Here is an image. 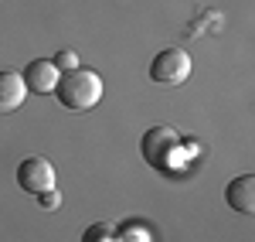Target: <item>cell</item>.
Segmentation results:
<instances>
[{
  "instance_id": "9c48e42d",
  "label": "cell",
  "mask_w": 255,
  "mask_h": 242,
  "mask_svg": "<svg viewBox=\"0 0 255 242\" xmlns=\"http://www.w3.org/2000/svg\"><path fill=\"white\" fill-rule=\"evenodd\" d=\"M55 68H58L61 75H65V72H75V68H79V55H75V51H68V48H65V51H58V55H55Z\"/></svg>"
},
{
  "instance_id": "3957f363",
  "label": "cell",
  "mask_w": 255,
  "mask_h": 242,
  "mask_svg": "<svg viewBox=\"0 0 255 242\" xmlns=\"http://www.w3.org/2000/svg\"><path fill=\"white\" fill-rule=\"evenodd\" d=\"M187 75H191V55L184 48H163L150 61V79L160 85H180Z\"/></svg>"
},
{
  "instance_id": "277c9868",
  "label": "cell",
  "mask_w": 255,
  "mask_h": 242,
  "mask_svg": "<svg viewBox=\"0 0 255 242\" xmlns=\"http://www.w3.org/2000/svg\"><path fill=\"white\" fill-rule=\"evenodd\" d=\"M17 184L27 191V195H44V191H51L55 188V167L48 157H27V161H20L17 167Z\"/></svg>"
},
{
  "instance_id": "7a4b0ae2",
  "label": "cell",
  "mask_w": 255,
  "mask_h": 242,
  "mask_svg": "<svg viewBox=\"0 0 255 242\" xmlns=\"http://www.w3.org/2000/svg\"><path fill=\"white\" fill-rule=\"evenodd\" d=\"M177 147H180V137L170 126H150L143 133V143H139L143 161L150 164V167H157V171H170V161H174Z\"/></svg>"
},
{
  "instance_id": "6da1fadb",
  "label": "cell",
  "mask_w": 255,
  "mask_h": 242,
  "mask_svg": "<svg viewBox=\"0 0 255 242\" xmlns=\"http://www.w3.org/2000/svg\"><path fill=\"white\" fill-rule=\"evenodd\" d=\"M55 92H58V102L61 106H68V109H75V113H85V109H92L99 99H102V79H99V72L92 68H75V72H65L55 85Z\"/></svg>"
},
{
  "instance_id": "ba28073f",
  "label": "cell",
  "mask_w": 255,
  "mask_h": 242,
  "mask_svg": "<svg viewBox=\"0 0 255 242\" xmlns=\"http://www.w3.org/2000/svg\"><path fill=\"white\" fill-rule=\"evenodd\" d=\"M82 242H123V232H119L113 222H99V225H89Z\"/></svg>"
},
{
  "instance_id": "52a82bcc",
  "label": "cell",
  "mask_w": 255,
  "mask_h": 242,
  "mask_svg": "<svg viewBox=\"0 0 255 242\" xmlns=\"http://www.w3.org/2000/svg\"><path fill=\"white\" fill-rule=\"evenodd\" d=\"M27 96V85L17 72H0V113H10L17 109Z\"/></svg>"
},
{
  "instance_id": "30bf717a",
  "label": "cell",
  "mask_w": 255,
  "mask_h": 242,
  "mask_svg": "<svg viewBox=\"0 0 255 242\" xmlns=\"http://www.w3.org/2000/svg\"><path fill=\"white\" fill-rule=\"evenodd\" d=\"M41 198V208H58V191L51 188V191H44V195H38Z\"/></svg>"
},
{
  "instance_id": "8992f818",
  "label": "cell",
  "mask_w": 255,
  "mask_h": 242,
  "mask_svg": "<svg viewBox=\"0 0 255 242\" xmlns=\"http://www.w3.org/2000/svg\"><path fill=\"white\" fill-rule=\"evenodd\" d=\"M225 202L232 205L242 215H255V178L252 174H242L225 188Z\"/></svg>"
},
{
  "instance_id": "5b68a950",
  "label": "cell",
  "mask_w": 255,
  "mask_h": 242,
  "mask_svg": "<svg viewBox=\"0 0 255 242\" xmlns=\"http://www.w3.org/2000/svg\"><path fill=\"white\" fill-rule=\"evenodd\" d=\"M20 79H24V85H27L31 92H55L61 72L55 68V61L38 58V61H31V65L24 68V75H20Z\"/></svg>"
}]
</instances>
